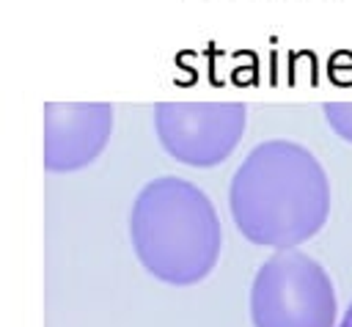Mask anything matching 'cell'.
Here are the masks:
<instances>
[{
	"label": "cell",
	"mask_w": 352,
	"mask_h": 327,
	"mask_svg": "<svg viewBox=\"0 0 352 327\" xmlns=\"http://www.w3.org/2000/svg\"><path fill=\"white\" fill-rule=\"evenodd\" d=\"M338 327H352V302H349V308L344 311V316H341V322H338Z\"/></svg>",
	"instance_id": "7"
},
{
	"label": "cell",
	"mask_w": 352,
	"mask_h": 327,
	"mask_svg": "<svg viewBox=\"0 0 352 327\" xmlns=\"http://www.w3.org/2000/svg\"><path fill=\"white\" fill-rule=\"evenodd\" d=\"M129 231L143 267L173 286L201 280L220 253V225L209 198L195 184L173 176L140 190Z\"/></svg>",
	"instance_id": "2"
},
{
	"label": "cell",
	"mask_w": 352,
	"mask_h": 327,
	"mask_svg": "<svg viewBox=\"0 0 352 327\" xmlns=\"http://www.w3.org/2000/svg\"><path fill=\"white\" fill-rule=\"evenodd\" d=\"M253 327H333L336 291L327 272L300 250L275 253L250 289Z\"/></svg>",
	"instance_id": "3"
},
{
	"label": "cell",
	"mask_w": 352,
	"mask_h": 327,
	"mask_svg": "<svg viewBox=\"0 0 352 327\" xmlns=\"http://www.w3.org/2000/svg\"><path fill=\"white\" fill-rule=\"evenodd\" d=\"M110 135V104H47V168L91 162Z\"/></svg>",
	"instance_id": "5"
},
{
	"label": "cell",
	"mask_w": 352,
	"mask_h": 327,
	"mask_svg": "<svg viewBox=\"0 0 352 327\" xmlns=\"http://www.w3.org/2000/svg\"><path fill=\"white\" fill-rule=\"evenodd\" d=\"M231 214L256 245H297L327 217L324 170L297 143H261L234 173Z\"/></svg>",
	"instance_id": "1"
},
{
	"label": "cell",
	"mask_w": 352,
	"mask_h": 327,
	"mask_svg": "<svg viewBox=\"0 0 352 327\" xmlns=\"http://www.w3.org/2000/svg\"><path fill=\"white\" fill-rule=\"evenodd\" d=\"M324 115L341 137L352 140V104H324Z\"/></svg>",
	"instance_id": "6"
},
{
	"label": "cell",
	"mask_w": 352,
	"mask_h": 327,
	"mask_svg": "<svg viewBox=\"0 0 352 327\" xmlns=\"http://www.w3.org/2000/svg\"><path fill=\"white\" fill-rule=\"evenodd\" d=\"M157 132L162 146L187 165H214L226 159L245 124V104H157Z\"/></svg>",
	"instance_id": "4"
}]
</instances>
